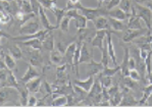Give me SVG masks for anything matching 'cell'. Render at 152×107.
Here are the masks:
<instances>
[{
  "instance_id": "cell-1",
  "label": "cell",
  "mask_w": 152,
  "mask_h": 107,
  "mask_svg": "<svg viewBox=\"0 0 152 107\" xmlns=\"http://www.w3.org/2000/svg\"><path fill=\"white\" fill-rule=\"evenodd\" d=\"M22 50H23V55H24L23 59L29 61V64H32L36 68L40 67L42 69L46 66L44 63V57L41 53V50L34 49V48L27 47V46H23Z\"/></svg>"
},
{
  "instance_id": "cell-2",
  "label": "cell",
  "mask_w": 152,
  "mask_h": 107,
  "mask_svg": "<svg viewBox=\"0 0 152 107\" xmlns=\"http://www.w3.org/2000/svg\"><path fill=\"white\" fill-rule=\"evenodd\" d=\"M131 13H132V15H137L141 20H143L147 29H148L149 31H152V12L147 6L133 1L132 11H131Z\"/></svg>"
},
{
  "instance_id": "cell-3",
  "label": "cell",
  "mask_w": 152,
  "mask_h": 107,
  "mask_svg": "<svg viewBox=\"0 0 152 107\" xmlns=\"http://www.w3.org/2000/svg\"><path fill=\"white\" fill-rule=\"evenodd\" d=\"M7 102H12L15 106H20V94L16 88L1 87L0 88V105H5Z\"/></svg>"
},
{
  "instance_id": "cell-4",
  "label": "cell",
  "mask_w": 152,
  "mask_h": 107,
  "mask_svg": "<svg viewBox=\"0 0 152 107\" xmlns=\"http://www.w3.org/2000/svg\"><path fill=\"white\" fill-rule=\"evenodd\" d=\"M79 11L82 13L83 15H85L86 18L88 20H94L95 18H97L100 15H104V17H107V10L106 8L104 7L103 5L102 6H97L96 8H89V7H84L83 5L80 6V8L78 9Z\"/></svg>"
},
{
  "instance_id": "cell-5",
  "label": "cell",
  "mask_w": 152,
  "mask_h": 107,
  "mask_svg": "<svg viewBox=\"0 0 152 107\" xmlns=\"http://www.w3.org/2000/svg\"><path fill=\"white\" fill-rule=\"evenodd\" d=\"M148 32V29H126L124 32H118V37L123 40V43H132L138 37L142 36V35L146 34Z\"/></svg>"
},
{
  "instance_id": "cell-6",
  "label": "cell",
  "mask_w": 152,
  "mask_h": 107,
  "mask_svg": "<svg viewBox=\"0 0 152 107\" xmlns=\"http://www.w3.org/2000/svg\"><path fill=\"white\" fill-rule=\"evenodd\" d=\"M66 17H69L72 20H75V25H76L77 30H83L87 28V22L88 20L85 15H83L78 9H69L66 10L65 13Z\"/></svg>"
},
{
  "instance_id": "cell-7",
  "label": "cell",
  "mask_w": 152,
  "mask_h": 107,
  "mask_svg": "<svg viewBox=\"0 0 152 107\" xmlns=\"http://www.w3.org/2000/svg\"><path fill=\"white\" fill-rule=\"evenodd\" d=\"M36 17L30 20L29 22H27L26 24H24L20 28V30H18L20 35H32L42 30L40 24H39L37 20H35Z\"/></svg>"
},
{
  "instance_id": "cell-8",
  "label": "cell",
  "mask_w": 152,
  "mask_h": 107,
  "mask_svg": "<svg viewBox=\"0 0 152 107\" xmlns=\"http://www.w3.org/2000/svg\"><path fill=\"white\" fill-rule=\"evenodd\" d=\"M118 84V85L125 86V87H127L132 91H134V92L137 93L138 95L142 94V87L140 86V84H138L137 81H134L133 79H131L130 76H124L121 74Z\"/></svg>"
},
{
  "instance_id": "cell-9",
  "label": "cell",
  "mask_w": 152,
  "mask_h": 107,
  "mask_svg": "<svg viewBox=\"0 0 152 107\" xmlns=\"http://www.w3.org/2000/svg\"><path fill=\"white\" fill-rule=\"evenodd\" d=\"M107 31L108 30H98V31H96L94 37H93V39L90 42L91 46L92 47H96L101 51L102 48H103V43L105 38H106Z\"/></svg>"
},
{
  "instance_id": "cell-10",
  "label": "cell",
  "mask_w": 152,
  "mask_h": 107,
  "mask_svg": "<svg viewBox=\"0 0 152 107\" xmlns=\"http://www.w3.org/2000/svg\"><path fill=\"white\" fill-rule=\"evenodd\" d=\"M121 46L124 48V58H123V61L120 64L121 67V76H129V73H130V69H129V58H130V48L129 46H126L125 44L121 42Z\"/></svg>"
},
{
  "instance_id": "cell-11",
  "label": "cell",
  "mask_w": 152,
  "mask_h": 107,
  "mask_svg": "<svg viewBox=\"0 0 152 107\" xmlns=\"http://www.w3.org/2000/svg\"><path fill=\"white\" fill-rule=\"evenodd\" d=\"M18 94H20V106H27L28 105V99H29V90L27 88L26 83L23 81L18 80Z\"/></svg>"
},
{
  "instance_id": "cell-12",
  "label": "cell",
  "mask_w": 152,
  "mask_h": 107,
  "mask_svg": "<svg viewBox=\"0 0 152 107\" xmlns=\"http://www.w3.org/2000/svg\"><path fill=\"white\" fill-rule=\"evenodd\" d=\"M77 47V42H72L69 46H67L66 50L64 52V58H65V63L67 66H69L74 71V56H75V51Z\"/></svg>"
},
{
  "instance_id": "cell-13",
  "label": "cell",
  "mask_w": 152,
  "mask_h": 107,
  "mask_svg": "<svg viewBox=\"0 0 152 107\" xmlns=\"http://www.w3.org/2000/svg\"><path fill=\"white\" fill-rule=\"evenodd\" d=\"M12 43H7L6 44V49L8 50V53L11 55L15 60L23 59L24 55H23V50L22 48L18 46V44L15 41H11Z\"/></svg>"
},
{
  "instance_id": "cell-14",
  "label": "cell",
  "mask_w": 152,
  "mask_h": 107,
  "mask_svg": "<svg viewBox=\"0 0 152 107\" xmlns=\"http://www.w3.org/2000/svg\"><path fill=\"white\" fill-rule=\"evenodd\" d=\"M114 33V31H107L106 34V42H107V50H108V54L110 57V60L112 61L114 66H118V61H116V56H115V51H114V46L112 43V38L111 35Z\"/></svg>"
},
{
  "instance_id": "cell-15",
  "label": "cell",
  "mask_w": 152,
  "mask_h": 107,
  "mask_svg": "<svg viewBox=\"0 0 152 107\" xmlns=\"http://www.w3.org/2000/svg\"><path fill=\"white\" fill-rule=\"evenodd\" d=\"M38 17H39V20H40L41 25H42V27H43L44 29L51 30V31H53V30H55V29H58L56 25H51V23L49 22V20L47 17V15H46V12H45V8H44L42 5H40V7H39Z\"/></svg>"
},
{
  "instance_id": "cell-16",
  "label": "cell",
  "mask_w": 152,
  "mask_h": 107,
  "mask_svg": "<svg viewBox=\"0 0 152 107\" xmlns=\"http://www.w3.org/2000/svg\"><path fill=\"white\" fill-rule=\"evenodd\" d=\"M130 15H131V13L125 12L123 9H121L120 7H118V6L110 9V10H108V12H107V17H113L118 20H124V22L127 20L128 18L130 17Z\"/></svg>"
},
{
  "instance_id": "cell-17",
  "label": "cell",
  "mask_w": 152,
  "mask_h": 107,
  "mask_svg": "<svg viewBox=\"0 0 152 107\" xmlns=\"http://www.w3.org/2000/svg\"><path fill=\"white\" fill-rule=\"evenodd\" d=\"M38 76H41V74L37 71L36 67L33 66L32 64H28L27 71H26L25 74L20 79V80L23 81L24 83H28L29 81H31L35 78H38Z\"/></svg>"
},
{
  "instance_id": "cell-18",
  "label": "cell",
  "mask_w": 152,
  "mask_h": 107,
  "mask_svg": "<svg viewBox=\"0 0 152 107\" xmlns=\"http://www.w3.org/2000/svg\"><path fill=\"white\" fill-rule=\"evenodd\" d=\"M42 50L49 51V52L54 50V35L52 31H49L46 34L45 38L42 40Z\"/></svg>"
},
{
  "instance_id": "cell-19",
  "label": "cell",
  "mask_w": 152,
  "mask_h": 107,
  "mask_svg": "<svg viewBox=\"0 0 152 107\" xmlns=\"http://www.w3.org/2000/svg\"><path fill=\"white\" fill-rule=\"evenodd\" d=\"M88 66V73H87V76H96L98 74H100L102 71V69L104 68L103 64L101 62H95V60H91L90 62L86 63Z\"/></svg>"
},
{
  "instance_id": "cell-20",
  "label": "cell",
  "mask_w": 152,
  "mask_h": 107,
  "mask_svg": "<svg viewBox=\"0 0 152 107\" xmlns=\"http://www.w3.org/2000/svg\"><path fill=\"white\" fill-rule=\"evenodd\" d=\"M93 24H94V28L96 31H98V30H108V31H111L110 25H109L108 23V18H107V17H104V15H100L97 18H95L93 20Z\"/></svg>"
},
{
  "instance_id": "cell-21",
  "label": "cell",
  "mask_w": 152,
  "mask_h": 107,
  "mask_svg": "<svg viewBox=\"0 0 152 107\" xmlns=\"http://www.w3.org/2000/svg\"><path fill=\"white\" fill-rule=\"evenodd\" d=\"M87 44L88 43L84 42L83 45H82L81 55H80V59H79V63L80 64L88 63V62H90L91 60H93V55H92V53L90 52V50H89Z\"/></svg>"
},
{
  "instance_id": "cell-22",
  "label": "cell",
  "mask_w": 152,
  "mask_h": 107,
  "mask_svg": "<svg viewBox=\"0 0 152 107\" xmlns=\"http://www.w3.org/2000/svg\"><path fill=\"white\" fill-rule=\"evenodd\" d=\"M108 18V23H109V25H110V29L111 31H115V32H124L127 28V24H126L124 20H115L113 17H107Z\"/></svg>"
},
{
  "instance_id": "cell-23",
  "label": "cell",
  "mask_w": 152,
  "mask_h": 107,
  "mask_svg": "<svg viewBox=\"0 0 152 107\" xmlns=\"http://www.w3.org/2000/svg\"><path fill=\"white\" fill-rule=\"evenodd\" d=\"M50 61L53 66H61V64L65 63V58L64 54L59 52L58 50H52L50 53Z\"/></svg>"
},
{
  "instance_id": "cell-24",
  "label": "cell",
  "mask_w": 152,
  "mask_h": 107,
  "mask_svg": "<svg viewBox=\"0 0 152 107\" xmlns=\"http://www.w3.org/2000/svg\"><path fill=\"white\" fill-rule=\"evenodd\" d=\"M126 24H127L128 29H134V30L143 29L141 25V18L138 17L137 15H132V13H131L130 17L127 20Z\"/></svg>"
},
{
  "instance_id": "cell-25",
  "label": "cell",
  "mask_w": 152,
  "mask_h": 107,
  "mask_svg": "<svg viewBox=\"0 0 152 107\" xmlns=\"http://www.w3.org/2000/svg\"><path fill=\"white\" fill-rule=\"evenodd\" d=\"M42 81L43 80H42L41 76H38V78H35V79H33V80L29 81L28 83H26L29 92L30 93H38L39 90H40Z\"/></svg>"
},
{
  "instance_id": "cell-26",
  "label": "cell",
  "mask_w": 152,
  "mask_h": 107,
  "mask_svg": "<svg viewBox=\"0 0 152 107\" xmlns=\"http://www.w3.org/2000/svg\"><path fill=\"white\" fill-rule=\"evenodd\" d=\"M94 79L95 76H88V79L86 81H81V80H74V85H77L79 86L80 88H82V89H84L85 91H87V92H89L91 89V87H92L93 83H94Z\"/></svg>"
},
{
  "instance_id": "cell-27",
  "label": "cell",
  "mask_w": 152,
  "mask_h": 107,
  "mask_svg": "<svg viewBox=\"0 0 152 107\" xmlns=\"http://www.w3.org/2000/svg\"><path fill=\"white\" fill-rule=\"evenodd\" d=\"M18 45H23V46H27V47H31L34 49H39L42 50V41L38 38H34V39H29V40L26 41H20V42H16Z\"/></svg>"
},
{
  "instance_id": "cell-28",
  "label": "cell",
  "mask_w": 152,
  "mask_h": 107,
  "mask_svg": "<svg viewBox=\"0 0 152 107\" xmlns=\"http://www.w3.org/2000/svg\"><path fill=\"white\" fill-rule=\"evenodd\" d=\"M152 93V84H148L145 87H142V97L138 101V106H143L146 104V101L148 100L149 96Z\"/></svg>"
},
{
  "instance_id": "cell-29",
  "label": "cell",
  "mask_w": 152,
  "mask_h": 107,
  "mask_svg": "<svg viewBox=\"0 0 152 107\" xmlns=\"http://www.w3.org/2000/svg\"><path fill=\"white\" fill-rule=\"evenodd\" d=\"M50 11L55 15V18H56V27L59 28V24L60 22L62 20V18L65 17V13H66V9L65 8H58L57 6H53L52 8L50 9Z\"/></svg>"
},
{
  "instance_id": "cell-30",
  "label": "cell",
  "mask_w": 152,
  "mask_h": 107,
  "mask_svg": "<svg viewBox=\"0 0 152 107\" xmlns=\"http://www.w3.org/2000/svg\"><path fill=\"white\" fill-rule=\"evenodd\" d=\"M4 87H12V88H16V89L18 87V80L15 78V76L13 74L11 69L8 73L7 79H6L5 84H4Z\"/></svg>"
},
{
  "instance_id": "cell-31",
  "label": "cell",
  "mask_w": 152,
  "mask_h": 107,
  "mask_svg": "<svg viewBox=\"0 0 152 107\" xmlns=\"http://www.w3.org/2000/svg\"><path fill=\"white\" fill-rule=\"evenodd\" d=\"M102 52V57H101V63L103 64V66H108V63L110 61V57H109V54H108V50H107V42H106V38L104 40V43H103V48L101 50Z\"/></svg>"
},
{
  "instance_id": "cell-32",
  "label": "cell",
  "mask_w": 152,
  "mask_h": 107,
  "mask_svg": "<svg viewBox=\"0 0 152 107\" xmlns=\"http://www.w3.org/2000/svg\"><path fill=\"white\" fill-rule=\"evenodd\" d=\"M123 96H124V92L120 89V91L115 93L113 96L109 97V103H110V106H118L123 99Z\"/></svg>"
},
{
  "instance_id": "cell-33",
  "label": "cell",
  "mask_w": 152,
  "mask_h": 107,
  "mask_svg": "<svg viewBox=\"0 0 152 107\" xmlns=\"http://www.w3.org/2000/svg\"><path fill=\"white\" fill-rule=\"evenodd\" d=\"M121 71V67H120V64L116 66H114L113 68H109L108 66H105L102 71L100 74H98L99 76H114L118 71Z\"/></svg>"
},
{
  "instance_id": "cell-34",
  "label": "cell",
  "mask_w": 152,
  "mask_h": 107,
  "mask_svg": "<svg viewBox=\"0 0 152 107\" xmlns=\"http://www.w3.org/2000/svg\"><path fill=\"white\" fill-rule=\"evenodd\" d=\"M3 58H4V62H5L7 68L11 69V71H13V69L15 68V66H16V60L12 56H11V55L9 54L8 52L7 53H4Z\"/></svg>"
},
{
  "instance_id": "cell-35",
  "label": "cell",
  "mask_w": 152,
  "mask_h": 107,
  "mask_svg": "<svg viewBox=\"0 0 152 107\" xmlns=\"http://www.w3.org/2000/svg\"><path fill=\"white\" fill-rule=\"evenodd\" d=\"M67 102V98L65 95H59L58 97H54L52 100V103H51V106L54 107H58V106H65Z\"/></svg>"
},
{
  "instance_id": "cell-36",
  "label": "cell",
  "mask_w": 152,
  "mask_h": 107,
  "mask_svg": "<svg viewBox=\"0 0 152 107\" xmlns=\"http://www.w3.org/2000/svg\"><path fill=\"white\" fill-rule=\"evenodd\" d=\"M10 22H13L12 15L4 10L0 11V25H7Z\"/></svg>"
},
{
  "instance_id": "cell-37",
  "label": "cell",
  "mask_w": 152,
  "mask_h": 107,
  "mask_svg": "<svg viewBox=\"0 0 152 107\" xmlns=\"http://www.w3.org/2000/svg\"><path fill=\"white\" fill-rule=\"evenodd\" d=\"M71 20L72 18H69V17H65L62 18V20L60 22L59 24V28L58 29H60V31L64 32V33L67 34L69 32V23H71Z\"/></svg>"
},
{
  "instance_id": "cell-38",
  "label": "cell",
  "mask_w": 152,
  "mask_h": 107,
  "mask_svg": "<svg viewBox=\"0 0 152 107\" xmlns=\"http://www.w3.org/2000/svg\"><path fill=\"white\" fill-rule=\"evenodd\" d=\"M132 5H133V0H121V3L118 4L120 8L123 9L127 13H131V11H132Z\"/></svg>"
},
{
  "instance_id": "cell-39",
  "label": "cell",
  "mask_w": 152,
  "mask_h": 107,
  "mask_svg": "<svg viewBox=\"0 0 152 107\" xmlns=\"http://www.w3.org/2000/svg\"><path fill=\"white\" fill-rule=\"evenodd\" d=\"M97 76L99 78L102 88H106V89H108V88L112 85V76H99V74H97Z\"/></svg>"
},
{
  "instance_id": "cell-40",
  "label": "cell",
  "mask_w": 152,
  "mask_h": 107,
  "mask_svg": "<svg viewBox=\"0 0 152 107\" xmlns=\"http://www.w3.org/2000/svg\"><path fill=\"white\" fill-rule=\"evenodd\" d=\"M39 92L42 93L44 95H47V94H52V87H51V84H49L47 81H42L41 84V87Z\"/></svg>"
},
{
  "instance_id": "cell-41",
  "label": "cell",
  "mask_w": 152,
  "mask_h": 107,
  "mask_svg": "<svg viewBox=\"0 0 152 107\" xmlns=\"http://www.w3.org/2000/svg\"><path fill=\"white\" fill-rule=\"evenodd\" d=\"M20 11L24 13H31L34 12L33 11V7H32V4L30 1H20Z\"/></svg>"
},
{
  "instance_id": "cell-42",
  "label": "cell",
  "mask_w": 152,
  "mask_h": 107,
  "mask_svg": "<svg viewBox=\"0 0 152 107\" xmlns=\"http://www.w3.org/2000/svg\"><path fill=\"white\" fill-rule=\"evenodd\" d=\"M37 1L45 9H49L50 10L53 6H56V1L57 0H37Z\"/></svg>"
},
{
  "instance_id": "cell-43",
  "label": "cell",
  "mask_w": 152,
  "mask_h": 107,
  "mask_svg": "<svg viewBox=\"0 0 152 107\" xmlns=\"http://www.w3.org/2000/svg\"><path fill=\"white\" fill-rule=\"evenodd\" d=\"M82 5L80 0H67L66 2V6H65V9L66 10H69V9H79L80 6Z\"/></svg>"
},
{
  "instance_id": "cell-44",
  "label": "cell",
  "mask_w": 152,
  "mask_h": 107,
  "mask_svg": "<svg viewBox=\"0 0 152 107\" xmlns=\"http://www.w3.org/2000/svg\"><path fill=\"white\" fill-rule=\"evenodd\" d=\"M151 61H152V50L149 51L148 55H147L146 59H145V66H146V71H147V74H149V73H151V71H152Z\"/></svg>"
},
{
  "instance_id": "cell-45",
  "label": "cell",
  "mask_w": 152,
  "mask_h": 107,
  "mask_svg": "<svg viewBox=\"0 0 152 107\" xmlns=\"http://www.w3.org/2000/svg\"><path fill=\"white\" fill-rule=\"evenodd\" d=\"M121 0H109L108 2H104L103 6L107 9V10H110V9L116 7V6L121 3Z\"/></svg>"
},
{
  "instance_id": "cell-46",
  "label": "cell",
  "mask_w": 152,
  "mask_h": 107,
  "mask_svg": "<svg viewBox=\"0 0 152 107\" xmlns=\"http://www.w3.org/2000/svg\"><path fill=\"white\" fill-rule=\"evenodd\" d=\"M129 76H130L131 79H133L134 81H137V82H140V81H141V76H140V73L137 71L136 68L130 69V73H129Z\"/></svg>"
},
{
  "instance_id": "cell-47",
  "label": "cell",
  "mask_w": 152,
  "mask_h": 107,
  "mask_svg": "<svg viewBox=\"0 0 152 107\" xmlns=\"http://www.w3.org/2000/svg\"><path fill=\"white\" fill-rule=\"evenodd\" d=\"M9 71H10V69H8V68L0 69V82L2 83V86H3V87H4V84H5L6 79H7Z\"/></svg>"
},
{
  "instance_id": "cell-48",
  "label": "cell",
  "mask_w": 152,
  "mask_h": 107,
  "mask_svg": "<svg viewBox=\"0 0 152 107\" xmlns=\"http://www.w3.org/2000/svg\"><path fill=\"white\" fill-rule=\"evenodd\" d=\"M37 101H38V99L36 98L35 96H29V99H28V105L27 106H36L37 105Z\"/></svg>"
},
{
  "instance_id": "cell-49",
  "label": "cell",
  "mask_w": 152,
  "mask_h": 107,
  "mask_svg": "<svg viewBox=\"0 0 152 107\" xmlns=\"http://www.w3.org/2000/svg\"><path fill=\"white\" fill-rule=\"evenodd\" d=\"M128 66H129V69H134V68H136V62H135L134 57H132L131 55H130V58H129V63H128Z\"/></svg>"
},
{
  "instance_id": "cell-50",
  "label": "cell",
  "mask_w": 152,
  "mask_h": 107,
  "mask_svg": "<svg viewBox=\"0 0 152 107\" xmlns=\"http://www.w3.org/2000/svg\"><path fill=\"white\" fill-rule=\"evenodd\" d=\"M11 35H9L5 32H3L2 30H0V46H1V39L2 38H6V39H10Z\"/></svg>"
},
{
  "instance_id": "cell-51",
  "label": "cell",
  "mask_w": 152,
  "mask_h": 107,
  "mask_svg": "<svg viewBox=\"0 0 152 107\" xmlns=\"http://www.w3.org/2000/svg\"><path fill=\"white\" fill-rule=\"evenodd\" d=\"M4 68H7V66H6L5 62H4L3 56H1V55H0V69H4Z\"/></svg>"
},
{
  "instance_id": "cell-52",
  "label": "cell",
  "mask_w": 152,
  "mask_h": 107,
  "mask_svg": "<svg viewBox=\"0 0 152 107\" xmlns=\"http://www.w3.org/2000/svg\"><path fill=\"white\" fill-rule=\"evenodd\" d=\"M146 79L148 84H152V71L149 74H146Z\"/></svg>"
},
{
  "instance_id": "cell-53",
  "label": "cell",
  "mask_w": 152,
  "mask_h": 107,
  "mask_svg": "<svg viewBox=\"0 0 152 107\" xmlns=\"http://www.w3.org/2000/svg\"><path fill=\"white\" fill-rule=\"evenodd\" d=\"M145 105H147V106H152V93H151L150 96H149L148 100L146 101V104H145Z\"/></svg>"
},
{
  "instance_id": "cell-54",
  "label": "cell",
  "mask_w": 152,
  "mask_h": 107,
  "mask_svg": "<svg viewBox=\"0 0 152 107\" xmlns=\"http://www.w3.org/2000/svg\"><path fill=\"white\" fill-rule=\"evenodd\" d=\"M144 5H145V6H147V7H148L149 9H150L151 12H152V0H149V1L147 2V3H145Z\"/></svg>"
},
{
  "instance_id": "cell-55",
  "label": "cell",
  "mask_w": 152,
  "mask_h": 107,
  "mask_svg": "<svg viewBox=\"0 0 152 107\" xmlns=\"http://www.w3.org/2000/svg\"><path fill=\"white\" fill-rule=\"evenodd\" d=\"M97 2H98V6H102L104 4L105 0H97Z\"/></svg>"
},
{
  "instance_id": "cell-56",
  "label": "cell",
  "mask_w": 152,
  "mask_h": 107,
  "mask_svg": "<svg viewBox=\"0 0 152 107\" xmlns=\"http://www.w3.org/2000/svg\"><path fill=\"white\" fill-rule=\"evenodd\" d=\"M1 87H3V86H2V83L0 82V88H1Z\"/></svg>"
},
{
  "instance_id": "cell-57",
  "label": "cell",
  "mask_w": 152,
  "mask_h": 107,
  "mask_svg": "<svg viewBox=\"0 0 152 107\" xmlns=\"http://www.w3.org/2000/svg\"><path fill=\"white\" fill-rule=\"evenodd\" d=\"M150 47H151V50H152V41H151V43H150Z\"/></svg>"
},
{
  "instance_id": "cell-58",
  "label": "cell",
  "mask_w": 152,
  "mask_h": 107,
  "mask_svg": "<svg viewBox=\"0 0 152 107\" xmlns=\"http://www.w3.org/2000/svg\"><path fill=\"white\" fill-rule=\"evenodd\" d=\"M20 1H30V0H20Z\"/></svg>"
}]
</instances>
